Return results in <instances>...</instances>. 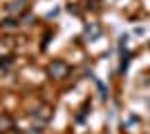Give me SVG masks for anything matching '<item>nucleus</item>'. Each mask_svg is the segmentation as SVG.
<instances>
[{"label":"nucleus","instance_id":"1","mask_svg":"<svg viewBox=\"0 0 150 134\" xmlns=\"http://www.w3.org/2000/svg\"><path fill=\"white\" fill-rule=\"evenodd\" d=\"M47 74H50L52 78H65L69 74V67H67V63H63V60H54V63H50V67H47Z\"/></svg>","mask_w":150,"mask_h":134},{"label":"nucleus","instance_id":"2","mask_svg":"<svg viewBox=\"0 0 150 134\" xmlns=\"http://www.w3.org/2000/svg\"><path fill=\"white\" fill-rule=\"evenodd\" d=\"M25 9H27V0H13V2H9V7H7V11L11 13V16H20Z\"/></svg>","mask_w":150,"mask_h":134},{"label":"nucleus","instance_id":"3","mask_svg":"<svg viewBox=\"0 0 150 134\" xmlns=\"http://www.w3.org/2000/svg\"><path fill=\"white\" fill-rule=\"evenodd\" d=\"M34 114H38L43 121H47V119H50V109H47V107H40L38 112H34Z\"/></svg>","mask_w":150,"mask_h":134},{"label":"nucleus","instance_id":"4","mask_svg":"<svg viewBox=\"0 0 150 134\" xmlns=\"http://www.w3.org/2000/svg\"><path fill=\"white\" fill-rule=\"evenodd\" d=\"M9 125H11V121H9L7 116H2V119H0V128H9Z\"/></svg>","mask_w":150,"mask_h":134},{"label":"nucleus","instance_id":"5","mask_svg":"<svg viewBox=\"0 0 150 134\" xmlns=\"http://www.w3.org/2000/svg\"><path fill=\"white\" fill-rule=\"evenodd\" d=\"M2 25H5V27H16V20H11V18H7L5 22H2Z\"/></svg>","mask_w":150,"mask_h":134},{"label":"nucleus","instance_id":"6","mask_svg":"<svg viewBox=\"0 0 150 134\" xmlns=\"http://www.w3.org/2000/svg\"><path fill=\"white\" fill-rule=\"evenodd\" d=\"M9 63H11V58H9V56H5V60H2L0 65H2V67H9Z\"/></svg>","mask_w":150,"mask_h":134}]
</instances>
